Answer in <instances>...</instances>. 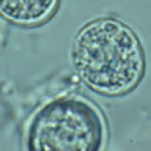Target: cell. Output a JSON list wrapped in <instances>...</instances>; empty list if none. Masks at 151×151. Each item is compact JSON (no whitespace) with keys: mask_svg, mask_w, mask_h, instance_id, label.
Wrapping results in <instances>:
<instances>
[{"mask_svg":"<svg viewBox=\"0 0 151 151\" xmlns=\"http://www.w3.org/2000/svg\"><path fill=\"white\" fill-rule=\"evenodd\" d=\"M60 2V0H0V9L12 19L41 24L55 17Z\"/></svg>","mask_w":151,"mask_h":151,"instance_id":"1","label":"cell"}]
</instances>
